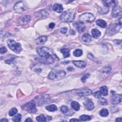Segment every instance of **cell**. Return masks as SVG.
Returning a JSON list of instances; mask_svg holds the SVG:
<instances>
[{
	"label": "cell",
	"instance_id": "cell-1",
	"mask_svg": "<svg viewBox=\"0 0 122 122\" xmlns=\"http://www.w3.org/2000/svg\"><path fill=\"white\" fill-rule=\"evenodd\" d=\"M51 50L46 47H42L37 49V53L39 56V61L44 64H49L54 62V59L50 54Z\"/></svg>",
	"mask_w": 122,
	"mask_h": 122
},
{
	"label": "cell",
	"instance_id": "cell-2",
	"mask_svg": "<svg viewBox=\"0 0 122 122\" xmlns=\"http://www.w3.org/2000/svg\"><path fill=\"white\" fill-rule=\"evenodd\" d=\"M122 27V18L118 19V20L115 23L110 24L107 28L106 33L108 35H113L116 33L120 30Z\"/></svg>",
	"mask_w": 122,
	"mask_h": 122
},
{
	"label": "cell",
	"instance_id": "cell-3",
	"mask_svg": "<svg viewBox=\"0 0 122 122\" xmlns=\"http://www.w3.org/2000/svg\"><path fill=\"white\" fill-rule=\"evenodd\" d=\"M7 44L11 50L17 54L20 53L22 50L21 44L13 40H8L7 41Z\"/></svg>",
	"mask_w": 122,
	"mask_h": 122
},
{
	"label": "cell",
	"instance_id": "cell-4",
	"mask_svg": "<svg viewBox=\"0 0 122 122\" xmlns=\"http://www.w3.org/2000/svg\"><path fill=\"white\" fill-rule=\"evenodd\" d=\"M36 102L35 100L30 101L22 106L23 109L28 111L31 113H35L37 112V109L35 107Z\"/></svg>",
	"mask_w": 122,
	"mask_h": 122
},
{
	"label": "cell",
	"instance_id": "cell-5",
	"mask_svg": "<svg viewBox=\"0 0 122 122\" xmlns=\"http://www.w3.org/2000/svg\"><path fill=\"white\" fill-rule=\"evenodd\" d=\"M79 19L83 23H91L94 21L95 17L91 13H85L80 16Z\"/></svg>",
	"mask_w": 122,
	"mask_h": 122
},
{
	"label": "cell",
	"instance_id": "cell-6",
	"mask_svg": "<svg viewBox=\"0 0 122 122\" xmlns=\"http://www.w3.org/2000/svg\"><path fill=\"white\" fill-rule=\"evenodd\" d=\"M66 75L65 71L63 70H54L51 71L48 75V77L49 79L54 80L58 78H61Z\"/></svg>",
	"mask_w": 122,
	"mask_h": 122
},
{
	"label": "cell",
	"instance_id": "cell-7",
	"mask_svg": "<svg viewBox=\"0 0 122 122\" xmlns=\"http://www.w3.org/2000/svg\"><path fill=\"white\" fill-rule=\"evenodd\" d=\"M75 18V14L73 12L66 11L63 12L61 16V19L65 22H72L74 21Z\"/></svg>",
	"mask_w": 122,
	"mask_h": 122
},
{
	"label": "cell",
	"instance_id": "cell-8",
	"mask_svg": "<svg viewBox=\"0 0 122 122\" xmlns=\"http://www.w3.org/2000/svg\"><path fill=\"white\" fill-rule=\"evenodd\" d=\"M14 10L18 12H23L27 10V7L22 2H20L16 4L14 6Z\"/></svg>",
	"mask_w": 122,
	"mask_h": 122
},
{
	"label": "cell",
	"instance_id": "cell-9",
	"mask_svg": "<svg viewBox=\"0 0 122 122\" xmlns=\"http://www.w3.org/2000/svg\"><path fill=\"white\" fill-rule=\"evenodd\" d=\"M122 14V9L121 6L118 5L113 7L112 12V15L114 17H117L119 16H121Z\"/></svg>",
	"mask_w": 122,
	"mask_h": 122
},
{
	"label": "cell",
	"instance_id": "cell-10",
	"mask_svg": "<svg viewBox=\"0 0 122 122\" xmlns=\"http://www.w3.org/2000/svg\"><path fill=\"white\" fill-rule=\"evenodd\" d=\"M31 19V17L30 15H25L21 17L18 19V22L20 25H24L28 24Z\"/></svg>",
	"mask_w": 122,
	"mask_h": 122
},
{
	"label": "cell",
	"instance_id": "cell-11",
	"mask_svg": "<svg viewBox=\"0 0 122 122\" xmlns=\"http://www.w3.org/2000/svg\"><path fill=\"white\" fill-rule=\"evenodd\" d=\"M122 97L121 94H114L110 99L111 102L113 104H116L122 102Z\"/></svg>",
	"mask_w": 122,
	"mask_h": 122
},
{
	"label": "cell",
	"instance_id": "cell-12",
	"mask_svg": "<svg viewBox=\"0 0 122 122\" xmlns=\"http://www.w3.org/2000/svg\"><path fill=\"white\" fill-rule=\"evenodd\" d=\"M83 105L85 108L89 111H91L94 108V104L90 99H86L83 102Z\"/></svg>",
	"mask_w": 122,
	"mask_h": 122
},
{
	"label": "cell",
	"instance_id": "cell-13",
	"mask_svg": "<svg viewBox=\"0 0 122 122\" xmlns=\"http://www.w3.org/2000/svg\"><path fill=\"white\" fill-rule=\"evenodd\" d=\"M60 109L62 112L67 116H72L74 114V112L71 109H70L67 106H63L61 107Z\"/></svg>",
	"mask_w": 122,
	"mask_h": 122
},
{
	"label": "cell",
	"instance_id": "cell-14",
	"mask_svg": "<svg viewBox=\"0 0 122 122\" xmlns=\"http://www.w3.org/2000/svg\"><path fill=\"white\" fill-rule=\"evenodd\" d=\"M74 26L76 29L80 32H82L86 29L85 25L81 22H77L74 24Z\"/></svg>",
	"mask_w": 122,
	"mask_h": 122
},
{
	"label": "cell",
	"instance_id": "cell-15",
	"mask_svg": "<svg viewBox=\"0 0 122 122\" xmlns=\"http://www.w3.org/2000/svg\"><path fill=\"white\" fill-rule=\"evenodd\" d=\"M92 91L90 89H86L78 92L77 94L80 97H84L92 94Z\"/></svg>",
	"mask_w": 122,
	"mask_h": 122
},
{
	"label": "cell",
	"instance_id": "cell-16",
	"mask_svg": "<svg viewBox=\"0 0 122 122\" xmlns=\"http://www.w3.org/2000/svg\"><path fill=\"white\" fill-rule=\"evenodd\" d=\"M39 98V103H41L42 104L44 103H47L49 100H50V97L48 95H43L41 96L37 97Z\"/></svg>",
	"mask_w": 122,
	"mask_h": 122
},
{
	"label": "cell",
	"instance_id": "cell-17",
	"mask_svg": "<svg viewBox=\"0 0 122 122\" xmlns=\"http://www.w3.org/2000/svg\"><path fill=\"white\" fill-rule=\"evenodd\" d=\"M102 3H103V5L108 7L110 6L114 7L118 5V2L116 1H102Z\"/></svg>",
	"mask_w": 122,
	"mask_h": 122
},
{
	"label": "cell",
	"instance_id": "cell-18",
	"mask_svg": "<svg viewBox=\"0 0 122 122\" xmlns=\"http://www.w3.org/2000/svg\"><path fill=\"white\" fill-rule=\"evenodd\" d=\"M73 63L76 66L81 68H85L86 66V63L82 61H74Z\"/></svg>",
	"mask_w": 122,
	"mask_h": 122
},
{
	"label": "cell",
	"instance_id": "cell-19",
	"mask_svg": "<svg viewBox=\"0 0 122 122\" xmlns=\"http://www.w3.org/2000/svg\"><path fill=\"white\" fill-rule=\"evenodd\" d=\"M47 39H48L47 36L43 35V36H41V37H40L39 38L35 40V42L38 44H44L47 41Z\"/></svg>",
	"mask_w": 122,
	"mask_h": 122
},
{
	"label": "cell",
	"instance_id": "cell-20",
	"mask_svg": "<svg viewBox=\"0 0 122 122\" xmlns=\"http://www.w3.org/2000/svg\"><path fill=\"white\" fill-rule=\"evenodd\" d=\"M82 39L85 43H90L92 41V36L89 33H85L83 35Z\"/></svg>",
	"mask_w": 122,
	"mask_h": 122
},
{
	"label": "cell",
	"instance_id": "cell-21",
	"mask_svg": "<svg viewBox=\"0 0 122 122\" xmlns=\"http://www.w3.org/2000/svg\"><path fill=\"white\" fill-rule=\"evenodd\" d=\"M92 34L93 36L95 39H98L101 35V32L96 29H94L92 30Z\"/></svg>",
	"mask_w": 122,
	"mask_h": 122
},
{
	"label": "cell",
	"instance_id": "cell-22",
	"mask_svg": "<svg viewBox=\"0 0 122 122\" xmlns=\"http://www.w3.org/2000/svg\"><path fill=\"white\" fill-rule=\"evenodd\" d=\"M53 10L56 12L61 13L63 11V8L62 5L60 4H55L53 7Z\"/></svg>",
	"mask_w": 122,
	"mask_h": 122
},
{
	"label": "cell",
	"instance_id": "cell-23",
	"mask_svg": "<svg viewBox=\"0 0 122 122\" xmlns=\"http://www.w3.org/2000/svg\"><path fill=\"white\" fill-rule=\"evenodd\" d=\"M101 94H102L103 96H107L108 94V88L107 87V86L104 85L102 86L100 88V91Z\"/></svg>",
	"mask_w": 122,
	"mask_h": 122
},
{
	"label": "cell",
	"instance_id": "cell-24",
	"mask_svg": "<svg viewBox=\"0 0 122 122\" xmlns=\"http://www.w3.org/2000/svg\"><path fill=\"white\" fill-rule=\"evenodd\" d=\"M109 7H106V6H104V7L103 8L101 7H100L98 9V12L99 13H101V14L107 13L109 12Z\"/></svg>",
	"mask_w": 122,
	"mask_h": 122
},
{
	"label": "cell",
	"instance_id": "cell-25",
	"mask_svg": "<svg viewBox=\"0 0 122 122\" xmlns=\"http://www.w3.org/2000/svg\"><path fill=\"white\" fill-rule=\"evenodd\" d=\"M60 51L63 54V57L64 58L69 57L70 55V50H69L68 49H66V48L62 49Z\"/></svg>",
	"mask_w": 122,
	"mask_h": 122
},
{
	"label": "cell",
	"instance_id": "cell-26",
	"mask_svg": "<svg viewBox=\"0 0 122 122\" xmlns=\"http://www.w3.org/2000/svg\"><path fill=\"white\" fill-rule=\"evenodd\" d=\"M96 24L102 28H105L107 26V23L102 20H98L96 22Z\"/></svg>",
	"mask_w": 122,
	"mask_h": 122
},
{
	"label": "cell",
	"instance_id": "cell-27",
	"mask_svg": "<svg viewBox=\"0 0 122 122\" xmlns=\"http://www.w3.org/2000/svg\"><path fill=\"white\" fill-rule=\"evenodd\" d=\"M48 15V12L44 10H40L37 12V16L40 18H43V17H47Z\"/></svg>",
	"mask_w": 122,
	"mask_h": 122
},
{
	"label": "cell",
	"instance_id": "cell-28",
	"mask_svg": "<svg viewBox=\"0 0 122 122\" xmlns=\"http://www.w3.org/2000/svg\"><path fill=\"white\" fill-rule=\"evenodd\" d=\"M71 106L74 110L78 111L79 110L80 108V105L79 103L76 101H73L71 103Z\"/></svg>",
	"mask_w": 122,
	"mask_h": 122
},
{
	"label": "cell",
	"instance_id": "cell-29",
	"mask_svg": "<svg viewBox=\"0 0 122 122\" xmlns=\"http://www.w3.org/2000/svg\"><path fill=\"white\" fill-rule=\"evenodd\" d=\"M45 109L49 112H55L57 110V107L55 104H51L45 107Z\"/></svg>",
	"mask_w": 122,
	"mask_h": 122
},
{
	"label": "cell",
	"instance_id": "cell-30",
	"mask_svg": "<svg viewBox=\"0 0 122 122\" xmlns=\"http://www.w3.org/2000/svg\"><path fill=\"white\" fill-rule=\"evenodd\" d=\"M109 114L108 111L106 109H102L100 111V115L102 117H106Z\"/></svg>",
	"mask_w": 122,
	"mask_h": 122
},
{
	"label": "cell",
	"instance_id": "cell-31",
	"mask_svg": "<svg viewBox=\"0 0 122 122\" xmlns=\"http://www.w3.org/2000/svg\"><path fill=\"white\" fill-rule=\"evenodd\" d=\"M92 119L91 117L89 115H81L80 117V120L81 121H89Z\"/></svg>",
	"mask_w": 122,
	"mask_h": 122
},
{
	"label": "cell",
	"instance_id": "cell-32",
	"mask_svg": "<svg viewBox=\"0 0 122 122\" xmlns=\"http://www.w3.org/2000/svg\"><path fill=\"white\" fill-rule=\"evenodd\" d=\"M73 54L76 57H80L83 55V51L81 49H76L74 51Z\"/></svg>",
	"mask_w": 122,
	"mask_h": 122
},
{
	"label": "cell",
	"instance_id": "cell-33",
	"mask_svg": "<svg viewBox=\"0 0 122 122\" xmlns=\"http://www.w3.org/2000/svg\"><path fill=\"white\" fill-rule=\"evenodd\" d=\"M36 119L38 122H46L47 118L44 115H40L36 118Z\"/></svg>",
	"mask_w": 122,
	"mask_h": 122
},
{
	"label": "cell",
	"instance_id": "cell-34",
	"mask_svg": "<svg viewBox=\"0 0 122 122\" xmlns=\"http://www.w3.org/2000/svg\"><path fill=\"white\" fill-rule=\"evenodd\" d=\"M21 119H22V115L20 114H16L13 118H12V120L14 122H21Z\"/></svg>",
	"mask_w": 122,
	"mask_h": 122
},
{
	"label": "cell",
	"instance_id": "cell-35",
	"mask_svg": "<svg viewBox=\"0 0 122 122\" xmlns=\"http://www.w3.org/2000/svg\"><path fill=\"white\" fill-rule=\"evenodd\" d=\"M102 71L103 73L109 74L111 71V68L110 66H106L102 68Z\"/></svg>",
	"mask_w": 122,
	"mask_h": 122
},
{
	"label": "cell",
	"instance_id": "cell-36",
	"mask_svg": "<svg viewBox=\"0 0 122 122\" xmlns=\"http://www.w3.org/2000/svg\"><path fill=\"white\" fill-rule=\"evenodd\" d=\"M99 102L100 104L102 106H106L107 104V100L103 98H100L99 100Z\"/></svg>",
	"mask_w": 122,
	"mask_h": 122
},
{
	"label": "cell",
	"instance_id": "cell-37",
	"mask_svg": "<svg viewBox=\"0 0 122 122\" xmlns=\"http://www.w3.org/2000/svg\"><path fill=\"white\" fill-rule=\"evenodd\" d=\"M17 112H18V110H17V109L16 108H13L9 111V114L10 116H12L14 115L15 114H17Z\"/></svg>",
	"mask_w": 122,
	"mask_h": 122
},
{
	"label": "cell",
	"instance_id": "cell-38",
	"mask_svg": "<svg viewBox=\"0 0 122 122\" xmlns=\"http://www.w3.org/2000/svg\"><path fill=\"white\" fill-rule=\"evenodd\" d=\"M90 76V74L89 73H87V74H85L84 75H83L82 77L81 78V81L83 82V83H85L86 82V79L89 78Z\"/></svg>",
	"mask_w": 122,
	"mask_h": 122
},
{
	"label": "cell",
	"instance_id": "cell-39",
	"mask_svg": "<svg viewBox=\"0 0 122 122\" xmlns=\"http://www.w3.org/2000/svg\"><path fill=\"white\" fill-rule=\"evenodd\" d=\"M94 96L97 99H99L101 98V94L99 91H97L95 92L94 94H93Z\"/></svg>",
	"mask_w": 122,
	"mask_h": 122
},
{
	"label": "cell",
	"instance_id": "cell-40",
	"mask_svg": "<svg viewBox=\"0 0 122 122\" xmlns=\"http://www.w3.org/2000/svg\"><path fill=\"white\" fill-rule=\"evenodd\" d=\"M7 51V49L5 47H2L1 48V54H4L6 53V52Z\"/></svg>",
	"mask_w": 122,
	"mask_h": 122
},
{
	"label": "cell",
	"instance_id": "cell-41",
	"mask_svg": "<svg viewBox=\"0 0 122 122\" xmlns=\"http://www.w3.org/2000/svg\"><path fill=\"white\" fill-rule=\"evenodd\" d=\"M60 31L61 33H63V34H65L67 32V28L66 27H63L60 30Z\"/></svg>",
	"mask_w": 122,
	"mask_h": 122
},
{
	"label": "cell",
	"instance_id": "cell-42",
	"mask_svg": "<svg viewBox=\"0 0 122 122\" xmlns=\"http://www.w3.org/2000/svg\"><path fill=\"white\" fill-rule=\"evenodd\" d=\"M55 23H51V24H50L49 25V27L51 29H54L55 28Z\"/></svg>",
	"mask_w": 122,
	"mask_h": 122
},
{
	"label": "cell",
	"instance_id": "cell-43",
	"mask_svg": "<svg viewBox=\"0 0 122 122\" xmlns=\"http://www.w3.org/2000/svg\"><path fill=\"white\" fill-rule=\"evenodd\" d=\"M76 121L80 122L81 121H80V119L79 120V119H76V118H73V119H72L70 120V122H76Z\"/></svg>",
	"mask_w": 122,
	"mask_h": 122
},
{
	"label": "cell",
	"instance_id": "cell-44",
	"mask_svg": "<svg viewBox=\"0 0 122 122\" xmlns=\"http://www.w3.org/2000/svg\"><path fill=\"white\" fill-rule=\"evenodd\" d=\"M25 122H32V120H31V118H27V119L25 120Z\"/></svg>",
	"mask_w": 122,
	"mask_h": 122
},
{
	"label": "cell",
	"instance_id": "cell-45",
	"mask_svg": "<svg viewBox=\"0 0 122 122\" xmlns=\"http://www.w3.org/2000/svg\"><path fill=\"white\" fill-rule=\"evenodd\" d=\"M1 122H8V120L6 119V118H4V119H2L1 120Z\"/></svg>",
	"mask_w": 122,
	"mask_h": 122
},
{
	"label": "cell",
	"instance_id": "cell-46",
	"mask_svg": "<svg viewBox=\"0 0 122 122\" xmlns=\"http://www.w3.org/2000/svg\"><path fill=\"white\" fill-rule=\"evenodd\" d=\"M116 122H122V118L121 117L119 118H116V119L115 120Z\"/></svg>",
	"mask_w": 122,
	"mask_h": 122
},
{
	"label": "cell",
	"instance_id": "cell-47",
	"mask_svg": "<svg viewBox=\"0 0 122 122\" xmlns=\"http://www.w3.org/2000/svg\"><path fill=\"white\" fill-rule=\"evenodd\" d=\"M70 34H75V31L73 30H71L70 31Z\"/></svg>",
	"mask_w": 122,
	"mask_h": 122
}]
</instances>
